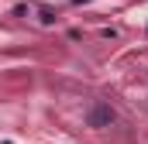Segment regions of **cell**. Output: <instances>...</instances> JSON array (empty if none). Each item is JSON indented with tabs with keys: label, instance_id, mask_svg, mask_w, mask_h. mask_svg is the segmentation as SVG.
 <instances>
[{
	"label": "cell",
	"instance_id": "1",
	"mask_svg": "<svg viewBox=\"0 0 148 144\" xmlns=\"http://www.w3.org/2000/svg\"><path fill=\"white\" fill-rule=\"evenodd\" d=\"M86 120H90V127H110V124H114V110L107 107V103H97V107L90 110Z\"/></svg>",
	"mask_w": 148,
	"mask_h": 144
}]
</instances>
